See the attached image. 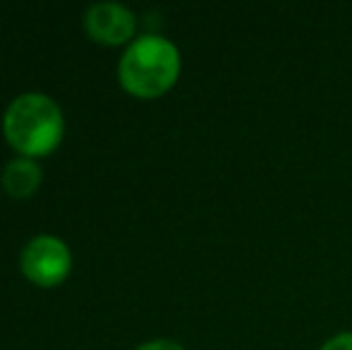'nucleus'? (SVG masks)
I'll use <instances>...</instances> for the list:
<instances>
[{"mask_svg":"<svg viewBox=\"0 0 352 350\" xmlns=\"http://www.w3.org/2000/svg\"><path fill=\"white\" fill-rule=\"evenodd\" d=\"M41 166L36 161L29 159V156H17V159L8 161V166H5L3 187L12 197H29L41 185Z\"/></svg>","mask_w":352,"mask_h":350,"instance_id":"39448f33","label":"nucleus"},{"mask_svg":"<svg viewBox=\"0 0 352 350\" xmlns=\"http://www.w3.org/2000/svg\"><path fill=\"white\" fill-rule=\"evenodd\" d=\"M182 58L177 46L161 34H142L127 43L118 77L120 85L140 98H156L177 82Z\"/></svg>","mask_w":352,"mask_h":350,"instance_id":"f257e3e1","label":"nucleus"},{"mask_svg":"<svg viewBox=\"0 0 352 350\" xmlns=\"http://www.w3.org/2000/svg\"><path fill=\"white\" fill-rule=\"evenodd\" d=\"M137 19L127 5L116 0H98L84 10V29L91 39L101 43H125L135 36Z\"/></svg>","mask_w":352,"mask_h":350,"instance_id":"20e7f679","label":"nucleus"},{"mask_svg":"<svg viewBox=\"0 0 352 350\" xmlns=\"http://www.w3.org/2000/svg\"><path fill=\"white\" fill-rule=\"evenodd\" d=\"M19 264L29 281L48 288L67 276L72 266V252L56 235H36L22 248Z\"/></svg>","mask_w":352,"mask_h":350,"instance_id":"7ed1b4c3","label":"nucleus"},{"mask_svg":"<svg viewBox=\"0 0 352 350\" xmlns=\"http://www.w3.org/2000/svg\"><path fill=\"white\" fill-rule=\"evenodd\" d=\"M63 130L65 120L60 106L43 91H24L14 96L3 116L8 142L29 159L56 149L63 140Z\"/></svg>","mask_w":352,"mask_h":350,"instance_id":"f03ea898","label":"nucleus"},{"mask_svg":"<svg viewBox=\"0 0 352 350\" xmlns=\"http://www.w3.org/2000/svg\"><path fill=\"white\" fill-rule=\"evenodd\" d=\"M135 350H185V346L173 338H151V341L140 343Z\"/></svg>","mask_w":352,"mask_h":350,"instance_id":"0eeeda50","label":"nucleus"},{"mask_svg":"<svg viewBox=\"0 0 352 350\" xmlns=\"http://www.w3.org/2000/svg\"><path fill=\"white\" fill-rule=\"evenodd\" d=\"M319 350H352V331H340L326 338Z\"/></svg>","mask_w":352,"mask_h":350,"instance_id":"423d86ee","label":"nucleus"}]
</instances>
